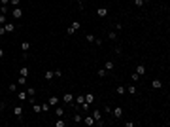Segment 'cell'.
Returning <instances> with one entry per match:
<instances>
[{
	"mask_svg": "<svg viewBox=\"0 0 170 127\" xmlns=\"http://www.w3.org/2000/svg\"><path fill=\"white\" fill-rule=\"evenodd\" d=\"M76 102H77V104L81 106V104L85 102V95H77V97H76Z\"/></svg>",
	"mask_w": 170,
	"mask_h": 127,
	"instance_id": "cell-18",
	"label": "cell"
},
{
	"mask_svg": "<svg viewBox=\"0 0 170 127\" xmlns=\"http://www.w3.org/2000/svg\"><path fill=\"white\" fill-rule=\"evenodd\" d=\"M9 4H12L13 8H19V4H21V0H9Z\"/></svg>",
	"mask_w": 170,
	"mask_h": 127,
	"instance_id": "cell-29",
	"label": "cell"
},
{
	"mask_svg": "<svg viewBox=\"0 0 170 127\" xmlns=\"http://www.w3.org/2000/svg\"><path fill=\"white\" fill-rule=\"evenodd\" d=\"M13 114L17 120H23V106H13Z\"/></svg>",
	"mask_w": 170,
	"mask_h": 127,
	"instance_id": "cell-5",
	"label": "cell"
},
{
	"mask_svg": "<svg viewBox=\"0 0 170 127\" xmlns=\"http://www.w3.org/2000/svg\"><path fill=\"white\" fill-rule=\"evenodd\" d=\"M74 121H76V123H81V121H83V116L76 112V114H74Z\"/></svg>",
	"mask_w": 170,
	"mask_h": 127,
	"instance_id": "cell-19",
	"label": "cell"
},
{
	"mask_svg": "<svg viewBox=\"0 0 170 127\" xmlns=\"http://www.w3.org/2000/svg\"><path fill=\"white\" fill-rule=\"evenodd\" d=\"M0 27H2V25H0Z\"/></svg>",
	"mask_w": 170,
	"mask_h": 127,
	"instance_id": "cell-46",
	"label": "cell"
},
{
	"mask_svg": "<svg viewBox=\"0 0 170 127\" xmlns=\"http://www.w3.org/2000/svg\"><path fill=\"white\" fill-rule=\"evenodd\" d=\"M115 91H117V95H125V93H127V89H125L123 85H119V87H117Z\"/></svg>",
	"mask_w": 170,
	"mask_h": 127,
	"instance_id": "cell-26",
	"label": "cell"
},
{
	"mask_svg": "<svg viewBox=\"0 0 170 127\" xmlns=\"http://www.w3.org/2000/svg\"><path fill=\"white\" fill-rule=\"evenodd\" d=\"M0 4H2V6H8V4H9V0H0Z\"/></svg>",
	"mask_w": 170,
	"mask_h": 127,
	"instance_id": "cell-40",
	"label": "cell"
},
{
	"mask_svg": "<svg viewBox=\"0 0 170 127\" xmlns=\"http://www.w3.org/2000/svg\"><path fill=\"white\" fill-rule=\"evenodd\" d=\"M81 25H80V21H74V23H72V25L70 27H68V31H66V34H68V36H72V34H74L76 31H77V28H80Z\"/></svg>",
	"mask_w": 170,
	"mask_h": 127,
	"instance_id": "cell-2",
	"label": "cell"
},
{
	"mask_svg": "<svg viewBox=\"0 0 170 127\" xmlns=\"http://www.w3.org/2000/svg\"><path fill=\"white\" fill-rule=\"evenodd\" d=\"M0 114H2V106H0Z\"/></svg>",
	"mask_w": 170,
	"mask_h": 127,
	"instance_id": "cell-45",
	"label": "cell"
},
{
	"mask_svg": "<svg viewBox=\"0 0 170 127\" xmlns=\"http://www.w3.org/2000/svg\"><path fill=\"white\" fill-rule=\"evenodd\" d=\"M0 106H2V108H4V102H2V101H0Z\"/></svg>",
	"mask_w": 170,
	"mask_h": 127,
	"instance_id": "cell-44",
	"label": "cell"
},
{
	"mask_svg": "<svg viewBox=\"0 0 170 127\" xmlns=\"http://www.w3.org/2000/svg\"><path fill=\"white\" fill-rule=\"evenodd\" d=\"M62 101H64L66 104H70V102L74 101V95H72V93H64V97H62Z\"/></svg>",
	"mask_w": 170,
	"mask_h": 127,
	"instance_id": "cell-10",
	"label": "cell"
},
{
	"mask_svg": "<svg viewBox=\"0 0 170 127\" xmlns=\"http://www.w3.org/2000/svg\"><path fill=\"white\" fill-rule=\"evenodd\" d=\"M64 125H66V121H62V120L55 121V127H64Z\"/></svg>",
	"mask_w": 170,
	"mask_h": 127,
	"instance_id": "cell-31",
	"label": "cell"
},
{
	"mask_svg": "<svg viewBox=\"0 0 170 127\" xmlns=\"http://www.w3.org/2000/svg\"><path fill=\"white\" fill-rule=\"evenodd\" d=\"M6 23H8V17L4 15V13H0V25L4 27V25H6Z\"/></svg>",
	"mask_w": 170,
	"mask_h": 127,
	"instance_id": "cell-23",
	"label": "cell"
},
{
	"mask_svg": "<svg viewBox=\"0 0 170 127\" xmlns=\"http://www.w3.org/2000/svg\"><path fill=\"white\" fill-rule=\"evenodd\" d=\"M27 93H28V97H32V95H36V89H34V87H28Z\"/></svg>",
	"mask_w": 170,
	"mask_h": 127,
	"instance_id": "cell-30",
	"label": "cell"
},
{
	"mask_svg": "<svg viewBox=\"0 0 170 127\" xmlns=\"http://www.w3.org/2000/svg\"><path fill=\"white\" fill-rule=\"evenodd\" d=\"M55 114L59 116V118H62V116H64V108H62V106H57V108H55Z\"/></svg>",
	"mask_w": 170,
	"mask_h": 127,
	"instance_id": "cell-17",
	"label": "cell"
},
{
	"mask_svg": "<svg viewBox=\"0 0 170 127\" xmlns=\"http://www.w3.org/2000/svg\"><path fill=\"white\" fill-rule=\"evenodd\" d=\"M98 76H100V78L106 76V68H100V70H98Z\"/></svg>",
	"mask_w": 170,
	"mask_h": 127,
	"instance_id": "cell-34",
	"label": "cell"
},
{
	"mask_svg": "<svg viewBox=\"0 0 170 127\" xmlns=\"http://www.w3.org/2000/svg\"><path fill=\"white\" fill-rule=\"evenodd\" d=\"M108 38H110V40H117V32H115V31H111V32L108 34Z\"/></svg>",
	"mask_w": 170,
	"mask_h": 127,
	"instance_id": "cell-27",
	"label": "cell"
},
{
	"mask_svg": "<svg viewBox=\"0 0 170 127\" xmlns=\"http://www.w3.org/2000/svg\"><path fill=\"white\" fill-rule=\"evenodd\" d=\"M93 118H95V123L96 125H104V121H102V112L100 110H93Z\"/></svg>",
	"mask_w": 170,
	"mask_h": 127,
	"instance_id": "cell-1",
	"label": "cell"
},
{
	"mask_svg": "<svg viewBox=\"0 0 170 127\" xmlns=\"http://www.w3.org/2000/svg\"><path fill=\"white\" fill-rule=\"evenodd\" d=\"M19 74H21V76H28V66H21Z\"/></svg>",
	"mask_w": 170,
	"mask_h": 127,
	"instance_id": "cell-22",
	"label": "cell"
},
{
	"mask_svg": "<svg viewBox=\"0 0 170 127\" xmlns=\"http://www.w3.org/2000/svg\"><path fill=\"white\" fill-rule=\"evenodd\" d=\"M85 102H87V104H93V102H95V95L93 93H87L85 95Z\"/></svg>",
	"mask_w": 170,
	"mask_h": 127,
	"instance_id": "cell-12",
	"label": "cell"
},
{
	"mask_svg": "<svg viewBox=\"0 0 170 127\" xmlns=\"http://www.w3.org/2000/svg\"><path fill=\"white\" fill-rule=\"evenodd\" d=\"M2 34H6V31H4V27H0V36H2Z\"/></svg>",
	"mask_w": 170,
	"mask_h": 127,
	"instance_id": "cell-42",
	"label": "cell"
},
{
	"mask_svg": "<svg viewBox=\"0 0 170 127\" xmlns=\"http://www.w3.org/2000/svg\"><path fill=\"white\" fill-rule=\"evenodd\" d=\"M28 102H30V106L34 104V102H36V99H34V95H32V97H28Z\"/></svg>",
	"mask_w": 170,
	"mask_h": 127,
	"instance_id": "cell-39",
	"label": "cell"
},
{
	"mask_svg": "<svg viewBox=\"0 0 170 127\" xmlns=\"http://www.w3.org/2000/svg\"><path fill=\"white\" fill-rule=\"evenodd\" d=\"M136 74H138V76L145 74V66H144V65H138V66H136Z\"/></svg>",
	"mask_w": 170,
	"mask_h": 127,
	"instance_id": "cell-15",
	"label": "cell"
},
{
	"mask_svg": "<svg viewBox=\"0 0 170 127\" xmlns=\"http://www.w3.org/2000/svg\"><path fill=\"white\" fill-rule=\"evenodd\" d=\"M0 13H4V15H6V13H8V6H0Z\"/></svg>",
	"mask_w": 170,
	"mask_h": 127,
	"instance_id": "cell-33",
	"label": "cell"
},
{
	"mask_svg": "<svg viewBox=\"0 0 170 127\" xmlns=\"http://www.w3.org/2000/svg\"><path fill=\"white\" fill-rule=\"evenodd\" d=\"M151 87H153V89H161V87H163V82H161V80H153V82H151Z\"/></svg>",
	"mask_w": 170,
	"mask_h": 127,
	"instance_id": "cell-11",
	"label": "cell"
},
{
	"mask_svg": "<svg viewBox=\"0 0 170 127\" xmlns=\"http://www.w3.org/2000/svg\"><path fill=\"white\" fill-rule=\"evenodd\" d=\"M12 15H13V19H21L23 17V9L21 8H13L12 9Z\"/></svg>",
	"mask_w": 170,
	"mask_h": 127,
	"instance_id": "cell-6",
	"label": "cell"
},
{
	"mask_svg": "<svg viewBox=\"0 0 170 127\" xmlns=\"http://www.w3.org/2000/svg\"><path fill=\"white\" fill-rule=\"evenodd\" d=\"M47 104H49V106H57V104H59V97H55V95H53V97H49Z\"/></svg>",
	"mask_w": 170,
	"mask_h": 127,
	"instance_id": "cell-8",
	"label": "cell"
},
{
	"mask_svg": "<svg viewBox=\"0 0 170 127\" xmlns=\"http://www.w3.org/2000/svg\"><path fill=\"white\" fill-rule=\"evenodd\" d=\"M32 112H34V114H40V112H42V104L34 102V104H32Z\"/></svg>",
	"mask_w": 170,
	"mask_h": 127,
	"instance_id": "cell-14",
	"label": "cell"
},
{
	"mask_svg": "<svg viewBox=\"0 0 170 127\" xmlns=\"http://www.w3.org/2000/svg\"><path fill=\"white\" fill-rule=\"evenodd\" d=\"M21 50H23V51H28V50H30V44H28V42H23V44H21Z\"/></svg>",
	"mask_w": 170,
	"mask_h": 127,
	"instance_id": "cell-25",
	"label": "cell"
},
{
	"mask_svg": "<svg viewBox=\"0 0 170 127\" xmlns=\"http://www.w3.org/2000/svg\"><path fill=\"white\" fill-rule=\"evenodd\" d=\"M4 31H6V34H8V32H15V23H13V21H8L6 25H4Z\"/></svg>",
	"mask_w": 170,
	"mask_h": 127,
	"instance_id": "cell-3",
	"label": "cell"
},
{
	"mask_svg": "<svg viewBox=\"0 0 170 127\" xmlns=\"http://www.w3.org/2000/svg\"><path fill=\"white\" fill-rule=\"evenodd\" d=\"M81 123H85V125H89V127H91V125H95V118L89 114V116H85V118H83V121H81Z\"/></svg>",
	"mask_w": 170,
	"mask_h": 127,
	"instance_id": "cell-7",
	"label": "cell"
},
{
	"mask_svg": "<svg viewBox=\"0 0 170 127\" xmlns=\"http://www.w3.org/2000/svg\"><path fill=\"white\" fill-rule=\"evenodd\" d=\"M49 108H51V106L47 104V102H43V104H42V112H46V114L49 112Z\"/></svg>",
	"mask_w": 170,
	"mask_h": 127,
	"instance_id": "cell-28",
	"label": "cell"
},
{
	"mask_svg": "<svg viewBox=\"0 0 170 127\" xmlns=\"http://www.w3.org/2000/svg\"><path fill=\"white\" fill-rule=\"evenodd\" d=\"M96 13H98V17H106V15H108V9H106V8H98Z\"/></svg>",
	"mask_w": 170,
	"mask_h": 127,
	"instance_id": "cell-13",
	"label": "cell"
},
{
	"mask_svg": "<svg viewBox=\"0 0 170 127\" xmlns=\"http://www.w3.org/2000/svg\"><path fill=\"white\" fill-rule=\"evenodd\" d=\"M9 91H13V93H15V91H17V87H15V84H9Z\"/></svg>",
	"mask_w": 170,
	"mask_h": 127,
	"instance_id": "cell-38",
	"label": "cell"
},
{
	"mask_svg": "<svg viewBox=\"0 0 170 127\" xmlns=\"http://www.w3.org/2000/svg\"><path fill=\"white\" fill-rule=\"evenodd\" d=\"M0 91H2V89H0Z\"/></svg>",
	"mask_w": 170,
	"mask_h": 127,
	"instance_id": "cell-47",
	"label": "cell"
},
{
	"mask_svg": "<svg viewBox=\"0 0 170 127\" xmlns=\"http://www.w3.org/2000/svg\"><path fill=\"white\" fill-rule=\"evenodd\" d=\"M17 84H19V85H25V84H27V76H19Z\"/></svg>",
	"mask_w": 170,
	"mask_h": 127,
	"instance_id": "cell-24",
	"label": "cell"
},
{
	"mask_svg": "<svg viewBox=\"0 0 170 127\" xmlns=\"http://www.w3.org/2000/svg\"><path fill=\"white\" fill-rule=\"evenodd\" d=\"M111 114H114V118H115V120H119L121 116H123V108H121V106H115V108L111 110Z\"/></svg>",
	"mask_w": 170,
	"mask_h": 127,
	"instance_id": "cell-4",
	"label": "cell"
},
{
	"mask_svg": "<svg viewBox=\"0 0 170 127\" xmlns=\"http://www.w3.org/2000/svg\"><path fill=\"white\" fill-rule=\"evenodd\" d=\"M115 65H114V61H106V70H114Z\"/></svg>",
	"mask_w": 170,
	"mask_h": 127,
	"instance_id": "cell-20",
	"label": "cell"
},
{
	"mask_svg": "<svg viewBox=\"0 0 170 127\" xmlns=\"http://www.w3.org/2000/svg\"><path fill=\"white\" fill-rule=\"evenodd\" d=\"M142 2H144V4H145V2H151V0H142Z\"/></svg>",
	"mask_w": 170,
	"mask_h": 127,
	"instance_id": "cell-43",
	"label": "cell"
},
{
	"mask_svg": "<svg viewBox=\"0 0 170 127\" xmlns=\"http://www.w3.org/2000/svg\"><path fill=\"white\" fill-rule=\"evenodd\" d=\"M53 78H55V72H51V70H47L46 72V80L49 82V80H53Z\"/></svg>",
	"mask_w": 170,
	"mask_h": 127,
	"instance_id": "cell-21",
	"label": "cell"
},
{
	"mask_svg": "<svg viewBox=\"0 0 170 127\" xmlns=\"http://www.w3.org/2000/svg\"><path fill=\"white\" fill-rule=\"evenodd\" d=\"M134 6H136V8H142L144 2H142V0H134Z\"/></svg>",
	"mask_w": 170,
	"mask_h": 127,
	"instance_id": "cell-32",
	"label": "cell"
},
{
	"mask_svg": "<svg viewBox=\"0 0 170 127\" xmlns=\"http://www.w3.org/2000/svg\"><path fill=\"white\" fill-rule=\"evenodd\" d=\"M130 78H132V82H138V80H140V76H138V74H136V72H134V74H132V76H130Z\"/></svg>",
	"mask_w": 170,
	"mask_h": 127,
	"instance_id": "cell-37",
	"label": "cell"
},
{
	"mask_svg": "<svg viewBox=\"0 0 170 127\" xmlns=\"http://www.w3.org/2000/svg\"><path fill=\"white\" fill-rule=\"evenodd\" d=\"M85 38H87V42H95V36H93V34H87Z\"/></svg>",
	"mask_w": 170,
	"mask_h": 127,
	"instance_id": "cell-35",
	"label": "cell"
},
{
	"mask_svg": "<svg viewBox=\"0 0 170 127\" xmlns=\"http://www.w3.org/2000/svg\"><path fill=\"white\" fill-rule=\"evenodd\" d=\"M4 55H6V53H4V50H2V47H0V59H2Z\"/></svg>",
	"mask_w": 170,
	"mask_h": 127,
	"instance_id": "cell-41",
	"label": "cell"
},
{
	"mask_svg": "<svg viewBox=\"0 0 170 127\" xmlns=\"http://www.w3.org/2000/svg\"><path fill=\"white\" fill-rule=\"evenodd\" d=\"M125 127H134V121H130V120L125 121Z\"/></svg>",
	"mask_w": 170,
	"mask_h": 127,
	"instance_id": "cell-36",
	"label": "cell"
},
{
	"mask_svg": "<svg viewBox=\"0 0 170 127\" xmlns=\"http://www.w3.org/2000/svg\"><path fill=\"white\" fill-rule=\"evenodd\" d=\"M17 99L21 101V102L27 101V99H28V93H27V91H19V93H17Z\"/></svg>",
	"mask_w": 170,
	"mask_h": 127,
	"instance_id": "cell-9",
	"label": "cell"
},
{
	"mask_svg": "<svg viewBox=\"0 0 170 127\" xmlns=\"http://www.w3.org/2000/svg\"><path fill=\"white\" fill-rule=\"evenodd\" d=\"M125 89H127V93H130V95H136L138 93V91H136V85L132 84V85H129V87H125Z\"/></svg>",
	"mask_w": 170,
	"mask_h": 127,
	"instance_id": "cell-16",
	"label": "cell"
}]
</instances>
